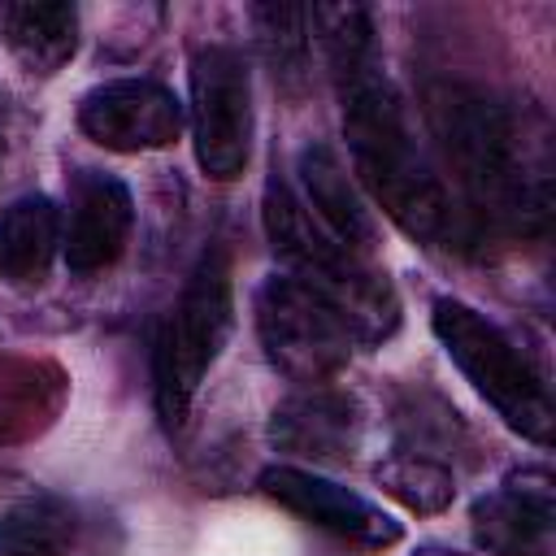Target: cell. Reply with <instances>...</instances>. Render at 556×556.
Wrapping results in <instances>:
<instances>
[{
  "label": "cell",
  "mask_w": 556,
  "mask_h": 556,
  "mask_svg": "<svg viewBox=\"0 0 556 556\" xmlns=\"http://www.w3.org/2000/svg\"><path fill=\"white\" fill-rule=\"evenodd\" d=\"M434 152L452 178L460 235H543L552 222V122L534 100L495 96L465 78L421 91Z\"/></svg>",
  "instance_id": "1"
},
{
  "label": "cell",
  "mask_w": 556,
  "mask_h": 556,
  "mask_svg": "<svg viewBox=\"0 0 556 556\" xmlns=\"http://www.w3.org/2000/svg\"><path fill=\"white\" fill-rule=\"evenodd\" d=\"M343 100V139L352 156V178L374 208H382L408 239L426 248L460 239V217L452 208L447 182L430 152L417 143L408 104L382 61H369L334 78Z\"/></svg>",
  "instance_id": "2"
},
{
  "label": "cell",
  "mask_w": 556,
  "mask_h": 556,
  "mask_svg": "<svg viewBox=\"0 0 556 556\" xmlns=\"http://www.w3.org/2000/svg\"><path fill=\"white\" fill-rule=\"evenodd\" d=\"M261 226H265L269 252L287 265L282 274L300 278L321 300H330L356 343H382L395 334L400 295H395L387 269H378L374 256L343 248L308 213L295 182L278 169L265 178V191H261Z\"/></svg>",
  "instance_id": "3"
},
{
  "label": "cell",
  "mask_w": 556,
  "mask_h": 556,
  "mask_svg": "<svg viewBox=\"0 0 556 556\" xmlns=\"http://www.w3.org/2000/svg\"><path fill=\"white\" fill-rule=\"evenodd\" d=\"M235 326V269L222 243L204 248L178 300L152 339V404L165 430H182L187 413L222 356Z\"/></svg>",
  "instance_id": "4"
},
{
  "label": "cell",
  "mask_w": 556,
  "mask_h": 556,
  "mask_svg": "<svg viewBox=\"0 0 556 556\" xmlns=\"http://www.w3.org/2000/svg\"><path fill=\"white\" fill-rule=\"evenodd\" d=\"M430 326H434V339L443 343L447 361L500 413V421L508 430H517L521 439L547 447L552 426H556V408H552L547 378L530 361V352L517 348V339L508 330H500L486 313H478L473 304L452 300V295L434 300Z\"/></svg>",
  "instance_id": "5"
},
{
  "label": "cell",
  "mask_w": 556,
  "mask_h": 556,
  "mask_svg": "<svg viewBox=\"0 0 556 556\" xmlns=\"http://www.w3.org/2000/svg\"><path fill=\"white\" fill-rule=\"evenodd\" d=\"M252 313L265 361L300 387H321L352 361L356 339L348 321L334 313L330 300H321L291 274H269L256 287Z\"/></svg>",
  "instance_id": "6"
},
{
  "label": "cell",
  "mask_w": 556,
  "mask_h": 556,
  "mask_svg": "<svg viewBox=\"0 0 556 556\" xmlns=\"http://www.w3.org/2000/svg\"><path fill=\"white\" fill-rule=\"evenodd\" d=\"M187 91L195 165L213 182H235L248 169L256 135L248 56L235 43H200L187 65Z\"/></svg>",
  "instance_id": "7"
},
{
  "label": "cell",
  "mask_w": 556,
  "mask_h": 556,
  "mask_svg": "<svg viewBox=\"0 0 556 556\" xmlns=\"http://www.w3.org/2000/svg\"><path fill=\"white\" fill-rule=\"evenodd\" d=\"M135 235V195L130 187L96 165H78L65 182L61 213V256L74 278H96L113 269Z\"/></svg>",
  "instance_id": "8"
},
{
  "label": "cell",
  "mask_w": 556,
  "mask_h": 556,
  "mask_svg": "<svg viewBox=\"0 0 556 556\" xmlns=\"http://www.w3.org/2000/svg\"><path fill=\"white\" fill-rule=\"evenodd\" d=\"M187 126V104L152 78H109L78 100V130L104 152H161Z\"/></svg>",
  "instance_id": "9"
},
{
  "label": "cell",
  "mask_w": 556,
  "mask_h": 556,
  "mask_svg": "<svg viewBox=\"0 0 556 556\" xmlns=\"http://www.w3.org/2000/svg\"><path fill=\"white\" fill-rule=\"evenodd\" d=\"M469 534L486 556H556V478L521 465L469 508Z\"/></svg>",
  "instance_id": "10"
},
{
  "label": "cell",
  "mask_w": 556,
  "mask_h": 556,
  "mask_svg": "<svg viewBox=\"0 0 556 556\" xmlns=\"http://www.w3.org/2000/svg\"><path fill=\"white\" fill-rule=\"evenodd\" d=\"M365 439V413L352 391H339L330 382L300 387L269 413V447L287 456V465H313L334 469L352 465Z\"/></svg>",
  "instance_id": "11"
},
{
  "label": "cell",
  "mask_w": 556,
  "mask_h": 556,
  "mask_svg": "<svg viewBox=\"0 0 556 556\" xmlns=\"http://www.w3.org/2000/svg\"><path fill=\"white\" fill-rule=\"evenodd\" d=\"M261 491L282 504L287 513H295L300 521L334 534V539H348L356 547H391L400 543V521H391L378 504H369L365 495L339 486L334 478L317 473V469H304V465H269L261 469Z\"/></svg>",
  "instance_id": "12"
},
{
  "label": "cell",
  "mask_w": 556,
  "mask_h": 556,
  "mask_svg": "<svg viewBox=\"0 0 556 556\" xmlns=\"http://www.w3.org/2000/svg\"><path fill=\"white\" fill-rule=\"evenodd\" d=\"M295 191L308 204V213L352 252L374 256L378 243V217L374 204L365 200V191L356 187L352 169L343 165V156L330 143H308L295 156Z\"/></svg>",
  "instance_id": "13"
},
{
  "label": "cell",
  "mask_w": 556,
  "mask_h": 556,
  "mask_svg": "<svg viewBox=\"0 0 556 556\" xmlns=\"http://www.w3.org/2000/svg\"><path fill=\"white\" fill-rule=\"evenodd\" d=\"M61 256V208L43 191L0 208V282L39 287Z\"/></svg>",
  "instance_id": "14"
},
{
  "label": "cell",
  "mask_w": 556,
  "mask_h": 556,
  "mask_svg": "<svg viewBox=\"0 0 556 556\" xmlns=\"http://www.w3.org/2000/svg\"><path fill=\"white\" fill-rule=\"evenodd\" d=\"M4 43L26 74H56L78 52V9L74 4H9Z\"/></svg>",
  "instance_id": "15"
},
{
  "label": "cell",
  "mask_w": 556,
  "mask_h": 556,
  "mask_svg": "<svg viewBox=\"0 0 556 556\" xmlns=\"http://www.w3.org/2000/svg\"><path fill=\"white\" fill-rule=\"evenodd\" d=\"M78 539V513L52 491H30L0 508V556H65Z\"/></svg>",
  "instance_id": "16"
},
{
  "label": "cell",
  "mask_w": 556,
  "mask_h": 556,
  "mask_svg": "<svg viewBox=\"0 0 556 556\" xmlns=\"http://www.w3.org/2000/svg\"><path fill=\"white\" fill-rule=\"evenodd\" d=\"M374 482L408 513L417 517H434L443 513L452 500H456V473L430 456H417V452H404V447H391L378 469H374Z\"/></svg>",
  "instance_id": "17"
},
{
  "label": "cell",
  "mask_w": 556,
  "mask_h": 556,
  "mask_svg": "<svg viewBox=\"0 0 556 556\" xmlns=\"http://www.w3.org/2000/svg\"><path fill=\"white\" fill-rule=\"evenodd\" d=\"M252 26L278 83H300L313 48V4H256Z\"/></svg>",
  "instance_id": "18"
},
{
  "label": "cell",
  "mask_w": 556,
  "mask_h": 556,
  "mask_svg": "<svg viewBox=\"0 0 556 556\" xmlns=\"http://www.w3.org/2000/svg\"><path fill=\"white\" fill-rule=\"evenodd\" d=\"M413 556H460V552H447V547H421V552H413Z\"/></svg>",
  "instance_id": "19"
},
{
  "label": "cell",
  "mask_w": 556,
  "mask_h": 556,
  "mask_svg": "<svg viewBox=\"0 0 556 556\" xmlns=\"http://www.w3.org/2000/svg\"><path fill=\"white\" fill-rule=\"evenodd\" d=\"M4 17H9V4H0V35H4Z\"/></svg>",
  "instance_id": "20"
},
{
  "label": "cell",
  "mask_w": 556,
  "mask_h": 556,
  "mask_svg": "<svg viewBox=\"0 0 556 556\" xmlns=\"http://www.w3.org/2000/svg\"><path fill=\"white\" fill-rule=\"evenodd\" d=\"M0 165H4V139H0Z\"/></svg>",
  "instance_id": "21"
}]
</instances>
